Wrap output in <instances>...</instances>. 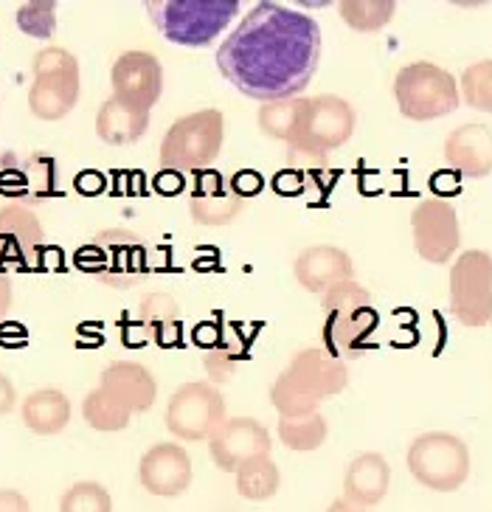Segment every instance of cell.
Masks as SVG:
<instances>
[{"mask_svg": "<svg viewBox=\"0 0 492 512\" xmlns=\"http://www.w3.org/2000/svg\"><path fill=\"white\" fill-rule=\"evenodd\" d=\"M23 422L40 437H54L71 422V400L60 389H37L23 400Z\"/></svg>", "mask_w": 492, "mask_h": 512, "instance_id": "obj_26", "label": "cell"}, {"mask_svg": "<svg viewBox=\"0 0 492 512\" xmlns=\"http://www.w3.org/2000/svg\"><path fill=\"white\" fill-rule=\"evenodd\" d=\"M388 487H391V465L383 453H360L346 467L343 498L358 504L363 510L380 504L388 496Z\"/></svg>", "mask_w": 492, "mask_h": 512, "instance_id": "obj_23", "label": "cell"}, {"mask_svg": "<svg viewBox=\"0 0 492 512\" xmlns=\"http://www.w3.org/2000/svg\"><path fill=\"white\" fill-rule=\"evenodd\" d=\"M355 107L341 96H304L296 130L287 141V152H304V155H321L329 158V152L343 147L355 133Z\"/></svg>", "mask_w": 492, "mask_h": 512, "instance_id": "obj_8", "label": "cell"}, {"mask_svg": "<svg viewBox=\"0 0 492 512\" xmlns=\"http://www.w3.org/2000/svg\"><path fill=\"white\" fill-rule=\"evenodd\" d=\"M105 175L102 172H96V169H85V172H79L76 175V192L79 195H99V192H105Z\"/></svg>", "mask_w": 492, "mask_h": 512, "instance_id": "obj_39", "label": "cell"}, {"mask_svg": "<svg viewBox=\"0 0 492 512\" xmlns=\"http://www.w3.org/2000/svg\"><path fill=\"white\" fill-rule=\"evenodd\" d=\"M99 386L130 414L150 411L158 397V380L152 377L144 363L135 361H113L110 366H105Z\"/></svg>", "mask_w": 492, "mask_h": 512, "instance_id": "obj_20", "label": "cell"}, {"mask_svg": "<svg viewBox=\"0 0 492 512\" xmlns=\"http://www.w3.org/2000/svg\"><path fill=\"white\" fill-rule=\"evenodd\" d=\"M411 237L417 254L431 265H448L462 245L459 214L442 197H425L411 211Z\"/></svg>", "mask_w": 492, "mask_h": 512, "instance_id": "obj_13", "label": "cell"}, {"mask_svg": "<svg viewBox=\"0 0 492 512\" xmlns=\"http://www.w3.org/2000/svg\"><path fill=\"white\" fill-rule=\"evenodd\" d=\"M34 82L29 88V110L43 121L65 119L79 102V62L60 46H45L34 54Z\"/></svg>", "mask_w": 492, "mask_h": 512, "instance_id": "obj_7", "label": "cell"}, {"mask_svg": "<svg viewBox=\"0 0 492 512\" xmlns=\"http://www.w3.org/2000/svg\"><path fill=\"white\" fill-rule=\"evenodd\" d=\"M155 189L161 195H178L180 189H183V175L172 172V169H161V175L155 178Z\"/></svg>", "mask_w": 492, "mask_h": 512, "instance_id": "obj_42", "label": "cell"}, {"mask_svg": "<svg viewBox=\"0 0 492 512\" xmlns=\"http://www.w3.org/2000/svg\"><path fill=\"white\" fill-rule=\"evenodd\" d=\"M343 23L349 29L360 31V34H372V31L386 29L394 20L397 3L394 0H343L338 6Z\"/></svg>", "mask_w": 492, "mask_h": 512, "instance_id": "obj_29", "label": "cell"}, {"mask_svg": "<svg viewBox=\"0 0 492 512\" xmlns=\"http://www.w3.org/2000/svg\"><path fill=\"white\" fill-rule=\"evenodd\" d=\"M138 482L150 496H183L192 487V456L178 442H158L141 456Z\"/></svg>", "mask_w": 492, "mask_h": 512, "instance_id": "obj_17", "label": "cell"}, {"mask_svg": "<svg viewBox=\"0 0 492 512\" xmlns=\"http://www.w3.org/2000/svg\"><path fill=\"white\" fill-rule=\"evenodd\" d=\"M445 161L464 178L492 175V130L487 124H462L445 138Z\"/></svg>", "mask_w": 492, "mask_h": 512, "instance_id": "obj_22", "label": "cell"}, {"mask_svg": "<svg viewBox=\"0 0 492 512\" xmlns=\"http://www.w3.org/2000/svg\"><path fill=\"white\" fill-rule=\"evenodd\" d=\"M301 105H304V96H296V99H276V102H265L259 107V130L268 138H276V141H290L293 130H296V121H299Z\"/></svg>", "mask_w": 492, "mask_h": 512, "instance_id": "obj_31", "label": "cell"}, {"mask_svg": "<svg viewBox=\"0 0 492 512\" xmlns=\"http://www.w3.org/2000/svg\"><path fill=\"white\" fill-rule=\"evenodd\" d=\"M225 141V116L214 107L197 110L189 116H180L172 121V127L166 130L161 150H158V164L161 169L172 172H203L209 169L220 152Z\"/></svg>", "mask_w": 492, "mask_h": 512, "instance_id": "obj_4", "label": "cell"}, {"mask_svg": "<svg viewBox=\"0 0 492 512\" xmlns=\"http://www.w3.org/2000/svg\"><path fill=\"white\" fill-rule=\"evenodd\" d=\"M321 62L315 17L284 3H256L217 48V71L256 102L296 99Z\"/></svg>", "mask_w": 492, "mask_h": 512, "instance_id": "obj_1", "label": "cell"}, {"mask_svg": "<svg viewBox=\"0 0 492 512\" xmlns=\"http://www.w3.org/2000/svg\"><path fill=\"white\" fill-rule=\"evenodd\" d=\"M380 316L372 304H352L327 310L324 321V349L335 358H360L372 347V335L377 332Z\"/></svg>", "mask_w": 492, "mask_h": 512, "instance_id": "obj_18", "label": "cell"}, {"mask_svg": "<svg viewBox=\"0 0 492 512\" xmlns=\"http://www.w3.org/2000/svg\"><path fill=\"white\" fill-rule=\"evenodd\" d=\"M234 476H237V493L248 501H268L282 487V473L270 453L248 459L245 465L237 467Z\"/></svg>", "mask_w": 492, "mask_h": 512, "instance_id": "obj_27", "label": "cell"}, {"mask_svg": "<svg viewBox=\"0 0 492 512\" xmlns=\"http://www.w3.org/2000/svg\"><path fill=\"white\" fill-rule=\"evenodd\" d=\"M394 99L405 119L433 121L459 110L462 93L456 76L433 62H411L394 76Z\"/></svg>", "mask_w": 492, "mask_h": 512, "instance_id": "obj_6", "label": "cell"}, {"mask_svg": "<svg viewBox=\"0 0 492 512\" xmlns=\"http://www.w3.org/2000/svg\"><path fill=\"white\" fill-rule=\"evenodd\" d=\"M45 251V231L37 214L26 206L9 203L0 209V265L20 271L40 268Z\"/></svg>", "mask_w": 492, "mask_h": 512, "instance_id": "obj_15", "label": "cell"}, {"mask_svg": "<svg viewBox=\"0 0 492 512\" xmlns=\"http://www.w3.org/2000/svg\"><path fill=\"white\" fill-rule=\"evenodd\" d=\"M470 448L448 431L419 434L408 448V470L433 493H456L470 476Z\"/></svg>", "mask_w": 492, "mask_h": 512, "instance_id": "obj_9", "label": "cell"}, {"mask_svg": "<svg viewBox=\"0 0 492 512\" xmlns=\"http://www.w3.org/2000/svg\"><path fill=\"white\" fill-rule=\"evenodd\" d=\"M293 273L307 293L324 296L332 285L355 279V265H352V256L338 245H310L296 256Z\"/></svg>", "mask_w": 492, "mask_h": 512, "instance_id": "obj_21", "label": "cell"}, {"mask_svg": "<svg viewBox=\"0 0 492 512\" xmlns=\"http://www.w3.org/2000/svg\"><path fill=\"white\" fill-rule=\"evenodd\" d=\"M459 93L473 110L492 113V60L473 62L470 68H464Z\"/></svg>", "mask_w": 492, "mask_h": 512, "instance_id": "obj_32", "label": "cell"}, {"mask_svg": "<svg viewBox=\"0 0 492 512\" xmlns=\"http://www.w3.org/2000/svg\"><path fill=\"white\" fill-rule=\"evenodd\" d=\"M0 512H31L29 498L17 490H0Z\"/></svg>", "mask_w": 492, "mask_h": 512, "instance_id": "obj_41", "label": "cell"}, {"mask_svg": "<svg viewBox=\"0 0 492 512\" xmlns=\"http://www.w3.org/2000/svg\"><path fill=\"white\" fill-rule=\"evenodd\" d=\"M150 130V110H138L119 102V99H105V105L96 113V136L110 147H127Z\"/></svg>", "mask_w": 492, "mask_h": 512, "instance_id": "obj_24", "label": "cell"}, {"mask_svg": "<svg viewBox=\"0 0 492 512\" xmlns=\"http://www.w3.org/2000/svg\"><path fill=\"white\" fill-rule=\"evenodd\" d=\"M135 318L144 324V330L150 332V338L158 347H178L180 335H183V316H180V304L169 293H147Z\"/></svg>", "mask_w": 492, "mask_h": 512, "instance_id": "obj_25", "label": "cell"}, {"mask_svg": "<svg viewBox=\"0 0 492 512\" xmlns=\"http://www.w3.org/2000/svg\"><path fill=\"white\" fill-rule=\"evenodd\" d=\"M82 417H85V422H88L93 431H102V434L124 431L130 425V420H133V414L124 411L102 386H96L82 400Z\"/></svg>", "mask_w": 492, "mask_h": 512, "instance_id": "obj_30", "label": "cell"}, {"mask_svg": "<svg viewBox=\"0 0 492 512\" xmlns=\"http://www.w3.org/2000/svg\"><path fill=\"white\" fill-rule=\"evenodd\" d=\"M76 265L90 276H96L102 285L116 290L141 285L150 271L147 245L127 228H110L96 234L93 242L76 251Z\"/></svg>", "mask_w": 492, "mask_h": 512, "instance_id": "obj_5", "label": "cell"}, {"mask_svg": "<svg viewBox=\"0 0 492 512\" xmlns=\"http://www.w3.org/2000/svg\"><path fill=\"white\" fill-rule=\"evenodd\" d=\"M225 420V400L209 380H192L172 392L166 403L164 422L172 437L183 442L209 439Z\"/></svg>", "mask_w": 492, "mask_h": 512, "instance_id": "obj_10", "label": "cell"}, {"mask_svg": "<svg viewBox=\"0 0 492 512\" xmlns=\"http://www.w3.org/2000/svg\"><path fill=\"white\" fill-rule=\"evenodd\" d=\"M203 369H206V375H209L211 383L220 386V383H231V380H234L237 361L228 358L223 349H206V352H203Z\"/></svg>", "mask_w": 492, "mask_h": 512, "instance_id": "obj_36", "label": "cell"}, {"mask_svg": "<svg viewBox=\"0 0 492 512\" xmlns=\"http://www.w3.org/2000/svg\"><path fill=\"white\" fill-rule=\"evenodd\" d=\"M450 313L464 327H487L492 321V256L464 251L450 268Z\"/></svg>", "mask_w": 492, "mask_h": 512, "instance_id": "obj_11", "label": "cell"}, {"mask_svg": "<svg viewBox=\"0 0 492 512\" xmlns=\"http://www.w3.org/2000/svg\"><path fill=\"white\" fill-rule=\"evenodd\" d=\"M0 195L17 206H37L57 195V161L45 152H3L0 155Z\"/></svg>", "mask_w": 492, "mask_h": 512, "instance_id": "obj_12", "label": "cell"}, {"mask_svg": "<svg viewBox=\"0 0 492 512\" xmlns=\"http://www.w3.org/2000/svg\"><path fill=\"white\" fill-rule=\"evenodd\" d=\"M15 406H17L15 383L9 380V375H3V372H0V417H3V414H9Z\"/></svg>", "mask_w": 492, "mask_h": 512, "instance_id": "obj_43", "label": "cell"}, {"mask_svg": "<svg viewBox=\"0 0 492 512\" xmlns=\"http://www.w3.org/2000/svg\"><path fill=\"white\" fill-rule=\"evenodd\" d=\"M29 338V330L17 321H0V344L3 347H23Z\"/></svg>", "mask_w": 492, "mask_h": 512, "instance_id": "obj_40", "label": "cell"}, {"mask_svg": "<svg viewBox=\"0 0 492 512\" xmlns=\"http://www.w3.org/2000/svg\"><path fill=\"white\" fill-rule=\"evenodd\" d=\"M273 189L284 197L304 195L310 189V178L304 172H299V169H293V166H282L276 172V178H273Z\"/></svg>", "mask_w": 492, "mask_h": 512, "instance_id": "obj_37", "label": "cell"}, {"mask_svg": "<svg viewBox=\"0 0 492 512\" xmlns=\"http://www.w3.org/2000/svg\"><path fill=\"white\" fill-rule=\"evenodd\" d=\"M214 349H223L228 358H234L239 363L242 358H248V352H251V335L245 332L242 324L225 321L223 330H220V341H217Z\"/></svg>", "mask_w": 492, "mask_h": 512, "instance_id": "obj_35", "label": "cell"}, {"mask_svg": "<svg viewBox=\"0 0 492 512\" xmlns=\"http://www.w3.org/2000/svg\"><path fill=\"white\" fill-rule=\"evenodd\" d=\"M349 386V366L329 355L324 347L296 352L270 389V403L279 417H310L321 411L327 397L341 394Z\"/></svg>", "mask_w": 492, "mask_h": 512, "instance_id": "obj_2", "label": "cell"}, {"mask_svg": "<svg viewBox=\"0 0 492 512\" xmlns=\"http://www.w3.org/2000/svg\"><path fill=\"white\" fill-rule=\"evenodd\" d=\"M9 307H12V282L6 273H0V321H3Z\"/></svg>", "mask_w": 492, "mask_h": 512, "instance_id": "obj_44", "label": "cell"}, {"mask_svg": "<svg viewBox=\"0 0 492 512\" xmlns=\"http://www.w3.org/2000/svg\"><path fill=\"white\" fill-rule=\"evenodd\" d=\"M113 99L138 110H152L164 93V68L150 51H124L110 68Z\"/></svg>", "mask_w": 492, "mask_h": 512, "instance_id": "obj_14", "label": "cell"}, {"mask_svg": "<svg viewBox=\"0 0 492 512\" xmlns=\"http://www.w3.org/2000/svg\"><path fill=\"white\" fill-rule=\"evenodd\" d=\"M327 434V417L321 411L310 414V417H293V420L290 417H279V439H282V445H287L290 451H318L327 442Z\"/></svg>", "mask_w": 492, "mask_h": 512, "instance_id": "obj_28", "label": "cell"}, {"mask_svg": "<svg viewBox=\"0 0 492 512\" xmlns=\"http://www.w3.org/2000/svg\"><path fill=\"white\" fill-rule=\"evenodd\" d=\"M147 15L169 43L206 48L239 15V0H150Z\"/></svg>", "mask_w": 492, "mask_h": 512, "instance_id": "obj_3", "label": "cell"}, {"mask_svg": "<svg viewBox=\"0 0 492 512\" xmlns=\"http://www.w3.org/2000/svg\"><path fill=\"white\" fill-rule=\"evenodd\" d=\"M324 512H366V510L358 507V504H352V501H346V498H335Z\"/></svg>", "mask_w": 492, "mask_h": 512, "instance_id": "obj_45", "label": "cell"}, {"mask_svg": "<svg viewBox=\"0 0 492 512\" xmlns=\"http://www.w3.org/2000/svg\"><path fill=\"white\" fill-rule=\"evenodd\" d=\"M245 209V200L231 189L223 172L203 169L194 175L192 197H189V214L197 226H231L239 211Z\"/></svg>", "mask_w": 492, "mask_h": 512, "instance_id": "obj_19", "label": "cell"}, {"mask_svg": "<svg viewBox=\"0 0 492 512\" xmlns=\"http://www.w3.org/2000/svg\"><path fill=\"white\" fill-rule=\"evenodd\" d=\"M228 183H231V189H234L242 200L256 197L262 189H265V178H262L256 169H239L237 175H231V178H228Z\"/></svg>", "mask_w": 492, "mask_h": 512, "instance_id": "obj_38", "label": "cell"}, {"mask_svg": "<svg viewBox=\"0 0 492 512\" xmlns=\"http://www.w3.org/2000/svg\"><path fill=\"white\" fill-rule=\"evenodd\" d=\"M17 29L37 40H48L57 29V3H26L17 9Z\"/></svg>", "mask_w": 492, "mask_h": 512, "instance_id": "obj_34", "label": "cell"}, {"mask_svg": "<svg viewBox=\"0 0 492 512\" xmlns=\"http://www.w3.org/2000/svg\"><path fill=\"white\" fill-rule=\"evenodd\" d=\"M270 431L256 417H225L209 437V453L214 465L225 473H237L254 456L270 453Z\"/></svg>", "mask_w": 492, "mask_h": 512, "instance_id": "obj_16", "label": "cell"}, {"mask_svg": "<svg viewBox=\"0 0 492 512\" xmlns=\"http://www.w3.org/2000/svg\"><path fill=\"white\" fill-rule=\"evenodd\" d=\"M60 512H113V498L105 484L76 482L62 493Z\"/></svg>", "mask_w": 492, "mask_h": 512, "instance_id": "obj_33", "label": "cell"}]
</instances>
